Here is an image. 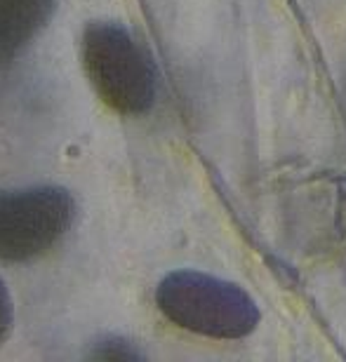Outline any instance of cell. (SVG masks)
<instances>
[{
	"label": "cell",
	"mask_w": 346,
	"mask_h": 362,
	"mask_svg": "<svg viewBox=\"0 0 346 362\" xmlns=\"http://www.w3.org/2000/svg\"><path fill=\"white\" fill-rule=\"evenodd\" d=\"M161 313L210 339H243L259 325V308L243 287L200 271H175L156 289Z\"/></svg>",
	"instance_id": "cell-2"
},
{
	"label": "cell",
	"mask_w": 346,
	"mask_h": 362,
	"mask_svg": "<svg viewBox=\"0 0 346 362\" xmlns=\"http://www.w3.org/2000/svg\"><path fill=\"white\" fill-rule=\"evenodd\" d=\"M83 69L106 106L120 115L149 113L158 71L149 49L118 21H90L81 42Z\"/></svg>",
	"instance_id": "cell-1"
},
{
	"label": "cell",
	"mask_w": 346,
	"mask_h": 362,
	"mask_svg": "<svg viewBox=\"0 0 346 362\" xmlns=\"http://www.w3.org/2000/svg\"><path fill=\"white\" fill-rule=\"evenodd\" d=\"M52 14L54 0H0V64L24 52Z\"/></svg>",
	"instance_id": "cell-4"
},
{
	"label": "cell",
	"mask_w": 346,
	"mask_h": 362,
	"mask_svg": "<svg viewBox=\"0 0 346 362\" xmlns=\"http://www.w3.org/2000/svg\"><path fill=\"white\" fill-rule=\"evenodd\" d=\"M90 358L97 360H137L142 358V353L134 349L132 341H127L125 337L109 334L102 341L95 344V349L90 351Z\"/></svg>",
	"instance_id": "cell-5"
},
{
	"label": "cell",
	"mask_w": 346,
	"mask_h": 362,
	"mask_svg": "<svg viewBox=\"0 0 346 362\" xmlns=\"http://www.w3.org/2000/svg\"><path fill=\"white\" fill-rule=\"evenodd\" d=\"M10 327H12V299L3 278H0V346H3L7 334H10Z\"/></svg>",
	"instance_id": "cell-6"
},
{
	"label": "cell",
	"mask_w": 346,
	"mask_h": 362,
	"mask_svg": "<svg viewBox=\"0 0 346 362\" xmlns=\"http://www.w3.org/2000/svg\"><path fill=\"white\" fill-rule=\"evenodd\" d=\"M76 202L62 186H26L0 191V259L31 262L64 240Z\"/></svg>",
	"instance_id": "cell-3"
}]
</instances>
